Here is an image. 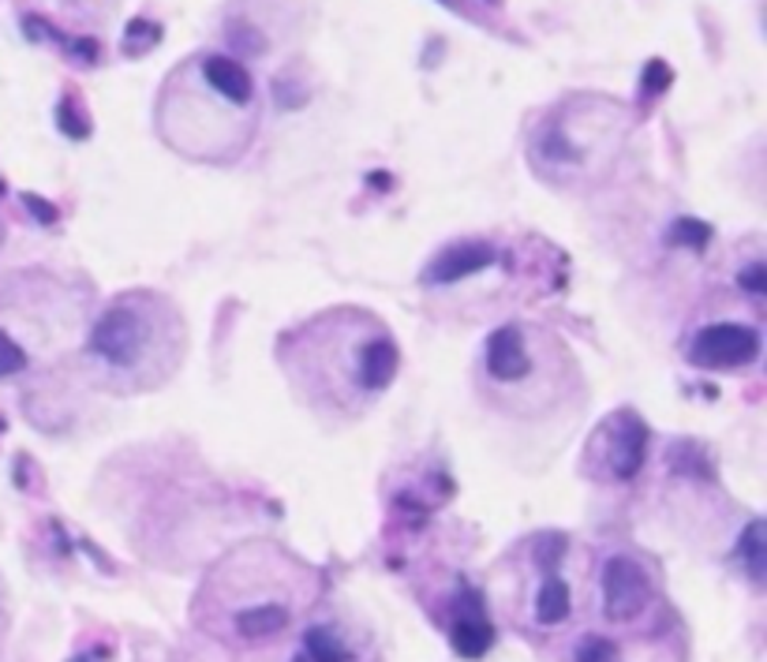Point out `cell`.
<instances>
[{"label": "cell", "instance_id": "obj_1", "mask_svg": "<svg viewBox=\"0 0 767 662\" xmlns=\"http://www.w3.org/2000/svg\"><path fill=\"white\" fill-rule=\"evenodd\" d=\"M169 308L150 297H124L101 314L90 333V352L112 371H139L166 355Z\"/></svg>", "mask_w": 767, "mask_h": 662}, {"label": "cell", "instance_id": "obj_2", "mask_svg": "<svg viewBox=\"0 0 767 662\" xmlns=\"http://www.w3.org/2000/svg\"><path fill=\"white\" fill-rule=\"evenodd\" d=\"M756 355H760V333L741 322L704 325L689 344V360L697 367H715V371L745 367V363H753Z\"/></svg>", "mask_w": 767, "mask_h": 662}, {"label": "cell", "instance_id": "obj_3", "mask_svg": "<svg viewBox=\"0 0 767 662\" xmlns=\"http://www.w3.org/2000/svg\"><path fill=\"white\" fill-rule=\"evenodd\" d=\"M648 599H651V584L640 562L618 554L602 565V610H607L610 621H618V625L637 621L648 610Z\"/></svg>", "mask_w": 767, "mask_h": 662}, {"label": "cell", "instance_id": "obj_4", "mask_svg": "<svg viewBox=\"0 0 767 662\" xmlns=\"http://www.w3.org/2000/svg\"><path fill=\"white\" fill-rule=\"evenodd\" d=\"M495 259H498V251L490 248V243H484V240L449 243L446 251H438L435 259L427 262L424 281L427 284H457V281L472 278V273H479V270H487Z\"/></svg>", "mask_w": 767, "mask_h": 662}, {"label": "cell", "instance_id": "obj_5", "mask_svg": "<svg viewBox=\"0 0 767 662\" xmlns=\"http://www.w3.org/2000/svg\"><path fill=\"white\" fill-rule=\"evenodd\" d=\"M487 371L495 382H525L531 374V360L525 349V330L520 325H498L487 338Z\"/></svg>", "mask_w": 767, "mask_h": 662}, {"label": "cell", "instance_id": "obj_6", "mask_svg": "<svg viewBox=\"0 0 767 662\" xmlns=\"http://www.w3.org/2000/svg\"><path fill=\"white\" fill-rule=\"evenodd\" d=\"M397 367H401V352L386 333H375L371 341H363L360 360H356V382L363 393H382L390 390L397 379Z\"/></svg>", "mask_w": 767, "mask_h": 662}, {"label": "cell", "instance_id": "obj_7", "mask_svg": "<svg viewBox=\"0 0 767 662\" xmlns=\"http://www.w3.org/2000/svg\"><path fill=\"white\" fill-rule=\"evenodd\" d=\"M644 457H648V427L632 412H626L618 420V438H614V453H610L614 475L618 480H632L644 468Z\"/></svg>", "mask_w": 767, "mask_h": 662}, {"label": "cell", "instance_id": "obj_8", "mask_svg": "<svg viewBox=\"0 0 767 662\" xmlns=\"http://www.w3.org/2000/svg\"><path fill=\"white\" fill-rule=\"evenodd\" d=\"M202 76H207V83L218 90L225 101H232V106H248L255 98V83H251L248 68L237 64L232 57H210L207 64H202Z\"/></svg>", "mask_w": 767, "mask_h": 662}, {"label": "cell", "instance_id": "obj_9", "mask_svg": "<svg viewBox=\"0 0 767 662\" xmlns=\"http://www.w3.org/2000/svg\"><path fill=\"white\" fill-rule=\"evenodd\" d=\"M292 621V610L289 606H278V603H259V606H248L237 614V633L243 640H270L289 629Z\"/></svg>", "mask_w": 767, "mask_h": 662}, {"label": "cell", "instance_id": "obj_10", "mask_svg": "<svg viewBox=\"0 0 767 662\" xmlns=\"http://www.w3.org/2000/svg\"><path fill=\"white\" fill-rule=\"evenodd\" d=\"M449 644H454L460 659H484L487 651L495 648V629H490L487 618L468 614L449 629Z\"/></svg>", "mask_w": 767, "mask_h": 662}, {"label": "cell", "instance_id": "obj_11", "mask_svg": "<svg viewBox=\"0 0 767 662\" xmlns=\"http://www.w3.org/2000/svg\"><path fill=\"white\" fill-rule=\"evenodd\" d=\"M569 584L555 573H547L544 588L536 595V621L539 625H561L569 618Z\"/></svg>", "mask_w": 767, "mask_h": 662}, {"label": "cell", "instance_id": "obj_12", "mask_svg": "<svg viewBox=\"0 0 767 662\" xmlns=\"http://www.w3.org/2000/svg\"><path fill=\"white\" fill-rule=\"evenodd\" d=\"M738 558L745 562V569H749V576L756 580V584H760L764 569H767V562H764V521H749V528L741 532V539H738Z\"/></svg>", "mask_w": 767, "mask_h": 662}, {"label": "cell", "instance_id": "obj_13", "mask_svg": "<svg viewBox=\"0 0 767 662\" xmlns=\"http://www.w3.org/2000/svg\"><path fill=\"white\" fill-rule=\"evenodd\" d=\"M303 648H307V659L311 662H349V651H345V644L326 625L307 629Z\"/></svg>", "mask_w": 767, "mask_h": 662}, {"label": "cell", "instance_id": "obj_14", "mask_svg": "<svg viewBox=\"0 0 767 662\" xmlns=\"http://www.w3.org/2000/svg\"><path fill=\"white\" fill-rule=\"evenodd\" d=\"M667 237H670V243H681V248L704 251L711 243V225H704V221H697V218H678Z\"/></svg>", "mask_w": 767, "mask_h": 662}, {"label": "cell", "instance_id": "obj_15", "mask_svg": "<svg viewBox=\"0 0 767 662\" xmlns=\"http://www.w3.org/2000/svg\"><path fill=\"white\" fill-rule=\"evenodd\" d=\"M577 662H618V648L607 636H585L577 644Z\"/></svg>", "mask_w": 767, "mask_h": 662}, {"label": "cell", "instance_id": "obj_16", "mask_svg": "<svg viewBox=\"0 0 767 662\" xmlns=\"http://www.w3.org/2000/svg\"><path fill=\"white\" fill-rule=\"evenodd\" d=\"M27 367V352L19 349V344L8 338L4 330H0V379H8V374H19Z\"/></svg>", "mask_w": 767, "mask_h": 662}, {"label": "cell", "instance_id": "obj_17", "mask_svg": "<svg viewBox=\"0 0 767 662\" xmlns=\"http://www.w3.org/2000/svg\"><path fill=\"white\" fill-rule=\"evenodd\" d=\"M158 38H161L158 27H153V23H139V19H136V23L128 27L124 53H136V49H139V53H147L150 46H158Z\"/></svg>", "mask_w": 767, "mask_h": 662}, {"label": "cell", "instance_id": "obj_18", "mask_svg": "<svg viewBox=\"0 0 767 662\" xmlns=\"http://www.w3.org/2000/svg\"><path fill=\"white\" fill-rule=\"evenodd\" d=\"M561 554H566V535H544L536 543V562L544 573H550L561 562Z\"/></svg>", "mask_w": 767, "mask_h": 662}, {"label": "cell", "instance_id": "obj_19", "mask_svg": "<svg viewBox=\"0 0 767 662\" xmlns=\"http://www.w3.org/2000/svg\"><path fill=\"white\" fill-rule=\"evenodd\" d=\"M667 87H670V68L663 60H648V68H644V90L648 94H663Z\"/></svg>", "mask_w": 767, "mask_h": 662}, {"label": "cell", "instance_id": "obj_20", "mask_svg": "<svg viewBox=\"0 0 767 662\" xmlns=\"http://www.w3.org/2000/svg\"><path fill=\"white\" fill-rule=\"evenodd\" d=\"M741 289H749V292H756V297H760V292H767V270L760 267V262H753L749 270L741 273Z\"/></svg>", "mask_w": 767, "mask_h": 662}, {"label": "cell", "instance_id": "obj_21", "mask_svg": "<svg viewBox=\"0 0 767 662\" xmlns=\"http://www.w3.org/2000/svg\"><path fill=\"white\" fill-rule=\"evenodd\" d=\"M57 117H60V128H64V131H68V136H71V139L87 136V128H83V124H76V117H71V101H60Z\"/></svg>", "mask_w": 767, "mask_h": 662}, {"label": "cell", "instance_id": "obj_22", "mask_svg": "<svg viewBox=\"0 0 767 662\" xmlns=\"http://www.w3.org/2000/svg\"><path fill=\"white\" fill-rule=\"evenodd\" d=\"M23 202H27L30 210H34V218H38V221H57L53 202H46V199H38V195H23Z\"/></svg>", "mask_w": 767, "mask_h": 662}, {"label": "cell", "instance_id": "obj_23", "mask_svg": "<svg viewBox=\"0 0 767 662\" xmlns=\"http://www.w3.org/2000/svg\"><path fill=\"white\" fill-rule=\"evenodd\" d=\"M442 4H446V8H454V12H457V8H460V0H442Z\"/></svg>", "mask_w": 767, "mask_h": 662}, {"label": "cell", "instance_id": "obj_24", "mask_svg": "<svg viewBox=\"0 0 767 662\" xmlns=\"http://www.w3.org/2000/svg\"><path fill=\"white\" fill-rule=\"evenodd\" d=\"M292 662H311V659H307V655H296Z\"/></svg>", "mask_w": 767, "mask_h": 662}]
</instances>
